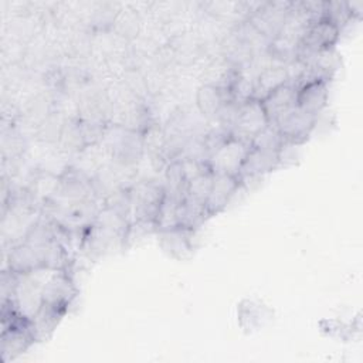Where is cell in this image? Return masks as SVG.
I'll list each match as a JSON object with an SVG mask.
<instances>
[{
    "label": "cell",
    "instance_id": "1",
    "mask_svg": "<svg viewBox=\"0 0 363 363\" xmlns=\"http://www.w3.org/2000/svg\"><path fill=\"white\" fill-rule=\"evenodd\" d=\"M101 143L111 159L122 166L136 163L145 152L143 133L130 130L119 123H106Z\"/></svg>",
    "mask_w": 363,
    "mask_h": 363
},
{
    "label": "cell",
    "instance_id": "2",
    "mask_svg": "<svg viewBox=\"0 0 363 363\" xmlns=\"http://www.w3.org/2000/svg\"><path fill=\"white\" fill-rule=\"evenodd\" d=\"M130 208H132V223H153L156 220L157 211L164 199L163 183L155 179L139 180L128 187Z\"/></svg>",
    "mask_w": 363,
    "mask_h": 363
},
{
    "label": "cell",
    "instance_id": "3",
    "mask_svg": "<svg viewBox=\"0 0 363 363\" xmlns=\"http://www.w3.org/2000/svg\"><path fill=\"white\" fill-rule=\"evenodd\" d=\"M268 125L269 122L261 101L250 98L235 106L225 128L231 136L251 143V140Z\"/></svg>",
    "mask_w": 363,
    "mask_h": 363
},
{
    "label": "cell",
    "instance_id": "4",
    "mask_svg": "<svg viewBox=\"0 0 363 363\" xmlns=\"http://www.w3.org/2000/svg\"><path fill=\"white\" fill-rule=\"evenodd\" d=\"M339 37L340 30L330 21L325 18L312 21L301 40L296 60L305 62L323 51L332 50Z\"/></svg>",
    "mask_w": 363,
    "mask_h": 363
},
{
    "label": "cell",
    "instance_id": "5",
    "mask_svg": "<svg viewBox=\"0 0 363 363\" xmlns=\"http://www.w3.org/2000/svg\"><path fill=\"white\" fill-rule=\"evenodd\" d=\"M250 149V142L230 136L208 156L207 163L213 173H223L238 177Z\"/></svg>",
    "mask_w": 363,
    "mask_h": 363
},
{
    "label": "cell",
    "instance_id": "6",
    "mask_svg": "<svg viewBox=\"0 0 363 363\" xmlns=\"http://www.w3.org/2000/svg\"><path fill=\"white\" fill-rule=\"evenodd\" d=\"M291 1H264L250 9L247 21L269 41L279 33L289 13Z\"/></svg>",
    "mask_w": 363,
    "mask_h": 363
},
{
    "label": "cell",
    "instance_id": "7",
    "mask_svg": "<svg viewBox=\"0 0 363 363\" xmlns=\"http://www.w3.org/2000/svg\"><path fill=\"white\" fill-rule=\"evenodd\" d=\"M197 108L200 113L210 121L221 122L225 115L240 102H237L233 91L203 84L197 89Z\"/></svg>",
    "mask_w": 363,
    "mask_h": 363
},
{
    "label": "cell",
    "instance_id": "8",
    "mask_svg": "<svg viewBox=\"0 0 363 363\" xmlns=\"http://www.w3.org/2000/svg\"><path fill=\"white\" fill-rule=\"evenodd\" d=\"M318 116L302 111L301 108H295L288 115H285L275 126L281 132L286 145H302L306 142L316 126Z\"/></svg>",
    "mask_w": 363,
    "mask_h": 363
},
{
    "label": "cell",
    "instance_id": "9",
    "mask_svg": "<svg viewBox=\"0 0 363 363\" xmlns=\"http://www.w3.org/2000/svg\"><path fill=\"white\" fill-rule=\"evenodd\" d=\"M296 96H298V91L289 82L278 86L271 94H268L261 101V105L268 118V122L271 125H277L285 115L294 111L298 106Z\"/></svg>",
    "mask_w": 363,
    "mask_h": 363
},
{
    "label": "cell",
    "instance_id": "10",
    "mask_svg": "<svg viewBox=\"0 0 363 363\" xmlns=\"http://www.w3.org/2000/svg\"><path fill=\"white\" fill-rule=\"evenodd\" d=\"M240 187L241 183L238 177L223 173H213L210 193L206 200V208L208 211V216L213 217L223 211Z\"/></svg>",
    "mask_w": 363,
    "mask_h": 363
},
{
    "label": "cell",
    "instance_id": "11",
    "mask_svg": "<svg viewBox=\"0 0 363 363\" xmlns=\"http://www.w3.org/2000/svg\"><path fill=\"white\" fill-rule=\"evenodd\" d=\"M281 152L252 147L250 149L244 164L241 167L238 179H252L261 177L281 164Z\"/></svg>",
    "mask_w": 363,
    "mask_h": 363
},
{
    "label": "cell",
    "instance_id": "12",
    "mask_svg": "<svg viewBox=\"0 0 363 363\" xmlns=\"http://www.w3.org/2000/svg\"><path fill=\"white\" fill-rule=\"evenodd\" d=\"M67 309L68 308H65V306L51 305V303H45V302H43L40 305V308L37 309L34 316L30 319L31 330L34 333L35 342H41V340L47 339L54 332V329L60 323V320L64 316V313L67 312Z\"/></svg>",
    "mask_w": 363,
    "mask_h": 363
},
{
    "label": "cell",
    "instance_id": "13",
    "mask_svg": "<svg viewBox=\"0 0 363 363\" xmlns=\"http://www.w3.org/2000/svg\"><path fill=\"white\" fill-rule=\"evenodd\" d=\"M328 84L329 82L318 81V82L306 84L302 88H299L298 96H296L298 108L318 116L328 105V99H329Z\"/></svg>",
    "mask_w": 363,
    "mask_h": 363
},
{
    "label": "cell",
    "instance_id": "14",
    "mask_svg": "<svg viewBox=\"0 0 363 363\" xmlns=\"http://www.w3.org/2000/svg\"><path fill=\"white\" fill-rule=\"evenodd\" d=\"M288 79H289V77H288V69L285 65L265 67L254 78L252 98L262 101L274 89L286 84Z\"/></svg>",
    "mask_w": 363,
    "mask_h": 363
},
{
    "label": "cell",
    "instance_id": "15",
    "mask_svg": "<svg viewBox=\"0 0 363 363\" xmlns=\"http://www.w3.org/2000/svg\"><path fill=\"white\" fill-rule=\"evenodd\" d=\"M207 218H210V216L206 208V203L189 196H186V199L180 203L179 211H177V220H179L180 228L194 231L196 228L201 227V224Z\"/></svg>",
    "mask_w": 363,
    "mask_h": 363
},
{
    "label": "cell",
    "instance_id": "16",
    "mask_svg": "<svg viewBox=\"0 0 363 363\" xmlns=\"http://www.w3.org/2000/svg\"><path fill=\"white\" fill-rule=\"evenodd\" d=\"M164 196L182 203L187 196V180L184 177L180 160H172L164 167L163 179Z\"/></svg>",
    "mask_w": 363,
    "mask_h": 363
},
{
    "label": "cell",
    "instance_id": "17",
    "mask_svg": "<svg viewBox=\"0 0 363 363\" xmlns=\"http://www.w3.org/2000/svg\"><path fill=\"white\" fill-rule=\"evenodd\" d=\"M157 234L163 250L176 258H183L184 254L193 250L190 242V234H193V231L177 227L173 230L159 231Z\"/></svg>",
    "mask_w": 363,
    "mask_h": 363
},
{
    "label": "cell",
    "instance_id": "18",
    "mask_svg": "<svg viewBox=\"0 0 363 363\" xmlns=\"http://www.w3.org/2000/svg\"><path fill=\"white\" fill-rule=\"evenodd\" d=\"M179 206H180L179 201L164 196V199L162 201V206L157 211L156 220H155L156 233L166 231V230H173V228L179 227V220H177Z\"/></svg>",
    "mask_w": 363,
    "mask_h": 363
},
{
    "label": "cell",
    "instance_id": "19",
    "mask_svg": "<svg viewBox=\"0 0 363 363\" xmlns=\"http://www.w3.org/2000/svg\"><path fill=\"white\" fill-rule=\"evenodd\" d=\"M285 140L281 135V132L278 130V128L275 125H268L265 129H262L252 140H251V146L252 147H259V149H268V150H277L281 152V149L284 147Z\"/></svg>",
    "mask_w": 363,
    "mask_h": 363
},
{
    "label": "cell",
    "instance_id": "20",
    "mask_svg": "<svg viewBox=\"0 0 363 363\" xmlns=\"http://www.w3.org/2000/svg\"><path fill=\"white\" fill-rule=\"evenodd\" d=\"M211 180H213V172L211 170H207V172L199 174L197 177L189 180L187 182V196L206 203L207 196L210 193Z\"/></svg>",
    "mask_w": 363,
    "mask_h": 363
}]
</instances>
